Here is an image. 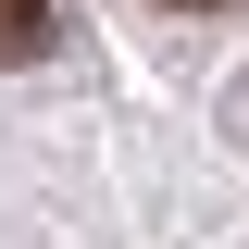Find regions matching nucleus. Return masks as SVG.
Segmentation results:
<instances>
[{
  "instance_id": "nucleus-1",
  "label": "nucleus",
  "mask_w": 249,
  "mask_h": 249,
  "mask_svg": "<svg viewBox=\"0 0 249 249\" xmlns=\"http://www.w3.org/2000/svg\"><path fill=\"white\" fill-rule=\"evenodd\" d=\"M50 50V0H0V62H37Z\"/></svg>"
},
{
  "instance_id": "nucleus-2",
  "label": "nucleus",
  "mask_w": 249,
  "mask_h": 249,
  "mask_svg": "<svg viewBox=\"0 0 249 249\" xmlns=\"http://www.w3.org/2000/svg\"><path fill=\"white\" fill-rule=\"evenodd\" d=\"M175 13H224V0H175Z\"/></svg>"
}]
</instances>
